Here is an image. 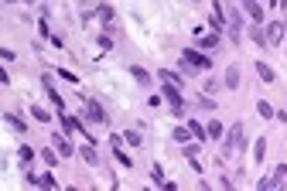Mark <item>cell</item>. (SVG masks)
<instances>
[{"mask_svg": "<svg viewBox=\"0 0 287 191\" xmlns=\"http://www.w3.org/2000/svg\"><path fill=\"white\" fill-rule=\"evenodd\" d=\"M236 150H246V127L243 123H232L229 136H226V154H236Z\"/></svg>", "mask_w": 287, "mask_h": 191, "instance_id": "1", "label": "cell"}, {"mask_svg": "<svg viewBox=\"0 0 287 191\" xmlns=\"http://www.w3.org/2000/svg\"><path fill=\"white\" fill-rule=\"evenodd\" d=\"M185 65H195L199 72H202V68H212V62H209L202 52H195V48H188V52H185Z\"/></svg>", "mask_w": 287, "mask_h": 191, "instance_id": "2", "label": "cell"}, {"mask_svg": "<svg viewBox=\"0 0 287 191\" xmlns=\"http://www.w3.org/2000/svg\"><path fill=\"white\" fill-rule=\"evenodd\" d=\"M239 10H246V14H250V17L257 21V24H260V21L267 17V10H263V3H253V0H246V3H239Z\"/></svg>", "mask_w": 287, "mask_h": 191, "instance_id": "3", "label": "cell"}, {"mask_svg": "<svg viewBox=\"0 0 287 191\" xmlns=\"http://www.w3.org/2000/svg\"><path fill=\"white\" fill-rule=\"evenodd\" d=\"M86 113H89V120H92V123H106V113H103V106H99V103L86 99Z\"/></svg>", "mask_w": 287, "mask_h": 191, "instance_id": "4", "label": "cell"}, {"mask_svg": "<svg viewBox=\"0 0 287 191\" xmlns=\"http://www.w3.org/2000/svg\"><path fill=\"white\" fill-rule=\"evenodd\" d=\"M284 24H281V21H274V24H270V27H267V41H270V45H281V38H284Z\"/></svg>", "mask_w": 287, "mask_h": 191, "instance_id": "5", "label": "cell"}, {"mask_svg": "<svg viewBox=\"0 0 287 191\" xmlns=\"http://www.w3.org/2000/svg\"><path fill=\"white\" fill-rule=\"evenodd\" d=\"M209 21H212L215 34H219V27L226 24V7H222V3H215V7H212V14H209Z\"/></svg>", "mask_w": 287, "mask_h": 191, "instance_id": "6", "label": "cell"}, {"mask_svg": "<svg viewBox=\"0 0 287 191\" xmlns=\"http://www.w3.org/2000/svg\"><path fill=\"white\" fill-rule=\"evenodd\" d=\"M52 143H55V150H58L62 157H72V154H75V150L69 147V140H65V136H58V133H52Z\"/></svg>", "mask_w": 287, "mask_h": 191, "instance_id": "7", "label": "cell"}, {"mask_svg": "<svg viewBox=\"0 0 287 191\" xmlns=\"http://www.w3.org/2000/svg\"><path fill=\"white\" fill-rule=\"evenodd\" d=\"M226 89H239V65L226 68Z\"/></svg>", "mask_w": 287, "mask_h": 191, "instance_id": "8", "label": "cell"}, {"mask_svg": "<svg viewBox=\"0 0 287 191\" xmlns=\"http://www.w3.org/2000/svg\"><path fill=\"white\" fill-rule=\"evenodd\" d=\"M250 38H253L260 48H267V45H270V41H267V31H263L260 24H253V27H250Z\"/></svg>", "mask_w": 287, "mask_h": 191, "instance_id": "9", "label": "cell"}, {"mask_svg": "<svg viewBox=\"0 0 287 191\" xmlns=\"http://www.w3.org/2000/svg\"><path fill=\"white\" fill-rule=\"evenodd\" d=\"M229 38H232V41H239V14H236V10L229 14Z\"/></svg>", "mask_w": 287, "mask_h": 191, "instance_id": "10", "label": "cell"}, {"mask_svg": "<svg viewBox=\"0 0 287 191\" xmlns=\"http://www.w3.org/2000/svg\"><path fill=\"white\" fill-rule=\"evenodd\" d=\"M161 82H164V85H178V89H181V75H174V72H168V68H161Z\"/></svg>", "mask_w": 287, "mask_h": 191, "instance_id": "11", "label": "cell"}, {"mask_svg": "<svg viewBox=\"0 0 287 191\" xmlns=\"http://www.w3.org/2000/svg\"><path fill=\"white\" fill-rule=\"evenodd\" d=\"M62 127H65V133H75V130H82V120H75V116H65V113H62Z\"/></svg>", "mask_w": 287, "mask_h": 191, "instance_id": "12", "label": "cell"}, {"mask_svg": "<svg viewBox=\"0 0 287 191\" xmlns=\"http://www.w3.org/2000/svg\"><path fill=\"white\" fill-rule=\"evenodd\" d=\"M79 154H82V157H86L89 164H99V154H96V147H92V143H86V147H82Z\"/></svg>", "mask_w": 287, "mask_h": 191, "instance_id": "13", "label": "cell"}, {"mask_svg": "<svg viewBox=\"0 0 287 191\" xmlns=\"http://www.w3.org/2000/svg\"><path fill=\"white\" fill-rule=\"evenodd\" d=\"M96 14H99L103 21H113V17H116V10H113L110 3H99V7H96Z\"/></svg>", "mask_w": 287, "mask_h": 191, "instance_id": "14", "label": "cell"}, {"mask_svg": "<svg viewBox=\"0 0 287 191\" xmlns=\"http://www.w3.org/2000/svg\"><path fill=\"white\" fill-rule=\"evenodd\" d=\"M257 72H260V79H263V82H274V72H270V65H267V62H257Z\"/></svg>", "mask_w": 287, "mask_h": 191, "instance_id": "15", "label": "cell"}, {"mask_svg": "<svg viewBox=\"0 0 287 191\" xmlns=\"http://www.w3.org/2000/svg\"><path fill=\"white\" fill-rule=\"evenodd\" d=\"M31 116H34V120H41V123H52L48 109H41V106H31Z\"/></svg>", "mask_w": 287, "mask_h": 191, "instance_id": "16", "label": "cell"}, {"mask_svg": "<svg viewBox=\"0 0 287 191\" xmlns=\"http://www.w3.org/2000/svg\"><path fill=\"white\" fill-rule=\"evenodd\" d=\"M205 133H209V136H212V140H222V133H226V130H222V123H209V130H205Z\"/></svg>", "mask_w": 287, "mask_h": 191, "instance_id": "17", "label": "cell"}, {"mask_svg": "<svg viewBox=\"0 0 287 191\" xmlns=\"http://www.w3.org/2000/svg\"><path fill=\"white\" fill-rule=\"evenodd\" d=\"M219 45V34H205V38H199V48H215Z\"/></svg>", "mask_w": 287, "mask_h": 191, "instance_id": "18", "label": "cell"}, {"mask_svg": "<svg viewBox=\"0 0 287 191\" xmlns=\"http://www.w3.org/2000/svg\"><path fill=\"white\" fill-rule=\"evenodd\" d=\"M130 72H134V79H137V82H141V85H147V82H150V75H147V72H144V68H137V65H134V68H130Z\"/></svg>", "mask_w": 287, "mask_h": 191, "instance_id": "19", "label": "cell"}, {"mask_svg": "<svg viewBox=\"0 0 287 191\" xmlns=\"http://www.w3.org/2000/svg\"><path fill=\"white\" fill-rule=\"evenodd\" d=\"M257 109H260V116H267V120L277 116V109H270V103H257Z\"/></svg>", "mask_w": 287, "mask_h": 191, "instance_id": "20", "label": "cell"}, {"mask_svg": "<svg viewBox=\"0 0 287 191\" xmlns=\"http://www.w3.org/2000/svg\"><path fill=\"white\" fill-rule=\"evenodd\" d=\"M253 157H257V161H263V157H267V140H257V150H253Z\"/></svg>", "mask_w": 287, "mask_h": 191, "instance_id": "21", "label": "cell"}, {"mask_svg": "<svg viewBox=\"0 0 287 191\" xmlns=\"http://www.w3.org/2000/svg\"><path fill=\"white\" fill-rule=\"evenodd\" d=\"M7 123H10L14 130H24V127H28V123H24L21 116H14V113H7Z\"/></svg>", "mask_w": 287, "mask_h": 191, "instance_id": "22", "label": "cell"}, {"mask_svg": "<svg viewBox=\"0 0 287 191\" xmlns=\"http://www.w3.org/2000/svg\"><path fill=\"white\" fill-rule=\"evenodd\" d=\"M188 133H192L188 127H174V140H181V143H185V140H188Z\"/></svg>", "mask_w": 287, "mask_h": 191, "instance_id": "23", "label": "cell"}, {"mask_svg": "<svg viewBox=\"0 0 287 191\" xmlns=\"http://www.w3.org/2000/svg\"><path fill=\"white\" fill-rule=\"evenodd\" d=\"M123 143H130V147H137V143H141V133H134V130H130V133L123 136Z\"/></svg>", "mask_w": 287, "mask_h": 191, "instance_id": "24", "label": "cell"}, {"mask_svg": "<svg viewBox=\"0 0 287 191\" xmlns=\"http://www.w3.org/2000/svg\"><path fill=\"white\" fill-rule=\"evenodd\" d=\"M17 154H21V161H24V164H28V161H31V157H34V150H31V147H28V143H24V147H21V150H17Z\"/></svg>", "mask_w": 287, "mask_h": 191, "instance_id": "25", "label": "cell"}, {"mask_svg": "<svg viewBox=\"0 0 287 191\" xmlns=\"http://www.w3.org/2000/svg\"><path fill=\"white\" fill-rule=\"evenodd\" d=\"M222 85H226V82H215V79H209V82H205V92H219Z\"/></svg>", "mask_w": 287, "mask_h": 191, "instance_id": "26", "label": "cell"}, {"mask_svg": "<svg viewBox=\"0 0 287 191\" xmlns=\"http://www.w3.org/2000/svg\"><path fill=\"white\" fill-rule=\"evenodd\" d=\"M188 130H192V133H195V136H199V140H202V136H209V133H205V130L199 127V123H192V120H188Z\"/></svg>", "mask_w": 287, "mask_h": 191, "instance_id": "27", "label": "cell"}, {"mask_svg": "<svg viewBox=\"0 0 287 191\" xmlns=\"http://www.w3.org/2000/svg\"><path fill=\"white\" fill-rule=\"evenodd\" d=\"M185 157H199V143H188L185 147Z\"/></svg>", "mask_w": 287, "mask_h": 191, "instance_id": "28", "label": "cell"}, {"mask_svg": "<svg viewBox=\"0 0 287 191\" xmlns=\"http://www.w3.org/2000/svg\"><path fill=\"white\" fill-rule=\"evenodd\" d=\"M0 82H7V72H3V68H0Z\"/></svg>", "mask_w": 287, "mask_h": 191, "instance_id": "29", "label": "cell"}]
</instances>
